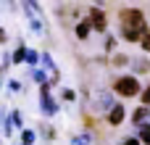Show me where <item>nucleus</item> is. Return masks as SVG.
<instances>
[{"label":"nucleus","mask_w":150,"mask_h":145,"mask_svg":"<svg viewBox=\"0 0 150 145\" xmlns=\"http://www.w3.org/2000/svg\"><path fill=\"white\" fill-rule=\"evenodd\" d=\"M121 34H124L129 42H142V40H145L148 24H145L142 11H137V8H124V11H121Z\"/></svg>","instance_id":"f257e3e1"},{"label":"nucleus","mask_w":150,"mask_h":145,"mask_svg":"<svg viewBox=\"0 0 150 145\" xmlns=\"http://www.w3.org/2000/svg\"><path fill=\"white\" fill-rule=\"evenodd\" d=\"M113 90H116L119 95H124V98H132V95L140 92V82H137L134 77H121V79H116Z\"/></svg>","instance_id":"f03ea898"},{"label":"nucleus","mask_w":150,"mask_h":145,"mask_svg":"<svg viewBox=\"0 0 150 145\" xmlns=\"http://www.w3.org/2000/svg\"><path fill=\"white\" fill-rule=\"evenodd\" d=\"M90 18H92L90 24H92V26H95L98 32H105V26H108V21H105V13H103L100 8H92V11H90Z\"/></svg>","instance_id":"7ed1b4c3"},{"label":"nucleus","mask_w":150,"mask_h":145,"mask_svg":"<svg viewBox=\"0 0 150 145\" xmlns=\"http://www.w3.org/2000/svg\"><path fill=\"white\" fill-rule=\"evenodd\" d=\"M108 122H111L113 127H119V124L124 122V108H121V106H113L111 114H108Z\"/></svg>","instance_id":"20e7f679"},{"label":"nucleus","mask_w":150,"mask_h":145,"mask_svg":"<svg viewBox=\"0 0 150 145\" xmlns=\"http://www.w3.org/2000/svg\"><path fill=\"white\" fill-rule=\"evenodd\" d=\"M148 116H150V108H148V106H142V108H137V111L132 114V119H134V122H137L140 127H142V122H145Z\"/></svg>","instance_id":"39448f33"},{"label":"nucleus","mask_w":150,"mask_h":145,"mask_svg":"<svg viewBox=\"0 0 150 145\" xmlns=\"http://www.w3.org/2000/svg\"><path fill=\"white\" fill-rule=\"evenodd\" d=\"M26 58H29V50H26L24 45H18V48H16V53H13V61H16V63H21V61H26Z\"/></svg>","instance_id":"423d86ee"},{"label":"nucleus","mask_w":150,"mask_h":145,"mask_svg":"<svg viewBox=\"0 0 150 145\" xmlns=\"http://www.w3.org/2000/svg\"><path fill=\"white\" fill-rule=\"evenodd\" d=\"M90 26H92V24H87V21L76 24V37H79V40H84V37L90 34Z\"/></svg>","instance_id":"0eeeda50"},{"label":"nucleus","mask_w":150,"mask_h":145,"mask_svg":"<svg viewBox=\"0 0 150 145\" xmlns=\"http://www.w3.org/2000/svg\"><path fill=\"white\" fill-rule=\"evenodd\" d=\"M140 143L150 145V124H142L140 127Z\"/></svg>","instance_id":"6e6552de"},{"label":"nucleus","mask_w":150,"mask_h":145,"mask_svg":"<svg viewBox=\"0 0 150 145\" xmlns=\"http://www.w3.org/2000/svg\"><path fill=\"white\" fill-rule=\"evenodd\" d=\"M21 137H24V145H32V143H34V132H32V129H24Z\"/></svg>","instance_id":"1a4fd4ad"},{"label":"nucleus","mask_w":150,"mask_h":145,"mask_svg":"<svg viewBox=\"0 0 150 145\" xmlns=\"http://www.w3.org/2000/svg\"><path fill=\"white\" fill-rule=\"evenodd\" d=\"M142 48L150 53V29H148V34H145V40H142Z\"/></svg>","instance_id":"9d476101"},{"label":"nucleus","mask_w":150,"mask_h":145,"mask_svg":"<svg viewBox=\"0 0 150 145\" xmlns=\"http://www.w3.org/2000/svg\"><path fill=\"white\" fill-rule=\"evenodd\" d=\"M142 100H145V106H148V108H150V87H148V90H145V92H142Z\"/></svg>","instance_id":"9b49d317"},{"label":"nucleus","mask_w":150,"mask_h":145,"mask_svg":"<svg viewBox=\"0 0 150 145\" xmlns=\"http://www.w3.org/2000/svg\"><path fill=\"white\" fill-rule=\"evenodd\" d=\"M37 55H40V53H34V50H29V58H26V61H29V63H37Z\"/></svg>","instance_id":"f8f14e48"},{"label":"nucleus","mask_w":150,"mask_h":145,"mask_svg":"<svg viewBox=\"0 0 150 145\" xmlns=\"http://www.w3.org/2000/svg\"><path fill=\"white\" fill-rule=\"evenodd\" d=\"M63 100H74V90H63Z\"/></svg>","instance_id":"ddd939ff"},{"label":"nucleus","mask_w":150,"mask_h":145,"mask_svg":"<svg viewBox=\"0 0 150 145\" xmlns=\"http://www.w3.org/2000/svg\"><path fill=\"white\" fill-rule=\"evenodd\" d=\"M87 143H90L87 137H76V140H74V145H87Z\"/></svg>","instance_id":"4468645a"},{"label":"nucleus","mask_w":150,"mask_h":145,"mask_svg":"<svg viewBox=\"0 0 150 145\" xmlns=\"http://www.w3.org/2000/svg\"><path fill=\"white\" fill-rule=\"evenodd\" d=\"M121 145H140V140H124Z\"/></svg>","instance_id":"2eb2a0df"}]
</instances>
